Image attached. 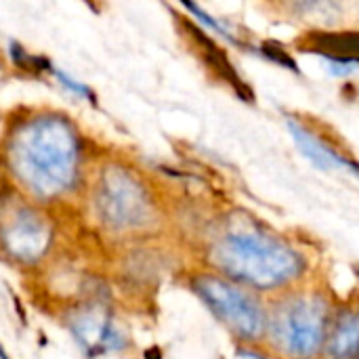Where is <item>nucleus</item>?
I'll use <instances>...</instances> for the list:
<instances>
[{
    "mask_svg": "<svg viewBox=\"0 0 359 359\" xmlns=\"http://www.w3.org/2000/svg\"><path fill=\"white\" fill-rule=\"evenodd\" d=\"M69 330L74 332V339L80 343V347L88 351V355L120 349L124 341L114 318L97 307L80 309L76 316H72Z\"/></svg>",
    "mask_w": 359,
    "mask_h": 359,
    "instance_id": "0eeeda50",
    "label": "nucleus"
},
{
    "mask_svg": "<svg viewBox=\"0 0 359 359\" xmlns=\"http://www.w3.org/2000/svg\"><path fill=\"white\" fill-rule=\"evenodd\" d=\"M0 359H8V358H6V353H4V349H2V347H0Z\"/></svg>",
    "mask_w": 359,
    "mask_h": 359,
    "instance_id": "9d476101",
    "label": "nucleus"
},
{
    "mask_svg": "<svg viewBox=\"0 0 359 359\" xmlns=\"http://www.w3.org/2000/svg\"><path fill=\"white\" fill-rule=\"evenodd\" d=\"M267 330L276 349L290 359H313L326 343L328 303L313 292L284 299L269 316Z\"/></svg>",
    "mask_w": 359,
    "mask_h": 359,
    "instance_id": "7ed1b4c3",
    "label": "nucleus"
},
{
    "mask_svg": "<svg viewBox=\"0 0 359 359\" xmlns=\"http://www.w3.org/2000/svg\"><path fill=\"white\" fill-rule=\"evenodd\" d=\"M217 267L240 286L280 290L305 273L303 255L284 240L257 227H240L223 233L215 246Z\"/></svg>",
    "mask_w": 359,
    "mask_h": 359,
    "instance_id": "f03ea898",
    "label": "nucleus"
},
{
    "mask_svg": "<svg viewBox=\"0 0 359 359\" xmlns=\"http://www.w3.org/2000/svg\"><path fill=\"white\" fill-rule=\"evenodd\" d=\"M99 210L114 227H137L147 221L149 198L124 170H109L99 183Z\"/></svg>",
    "mask_w": 359,
    "mask_h": 359,
    "instance_id": "39448f33",
    "label": "nucleus"
},
{
    "mask_svg": "<svg viewBox=\"0 0 359 359\" xmlns=\"http://www.w3.org/2000/svg\"><path fill=\"white\" fill-rule=\"evenodd\" d=\"M326 359L359 358V309H345L326 334Z\"/></svg>",
    "mask_w": 359,
    "mask_h": 359,
    "instance_id": "1a4fd4ad",
    "label": "nucleus"
},
{
    "mask_svg": "<svg viewBox=\"0 0 359 359\" xmlns=\"http://www.w3.org/2000/svg\"><path fill=\"white\" fill-rule=\"evenodd\" d=\"M8 156L25 189L40 198H55L67 191L78 175L80 141L69 122L36 116L15 130Z\"/></svg>",
    "mask_w": 359,
    "mask_h": 359,
    "instance_id": "f257e3e1",
    "label": "nucleus"
},
{
    "mask_svg": "<svg viewBox=\"0 0 359 359\" xmlns=\"http://www.w3.org/2000/svg\"><path fill=\"white\" fill-rule=\"evenodd\" d=\"M0 227V242L8 255L21 261H34L48 248L50 231L32 210H15Z\"/></svg>",
    "mask_w": 359,
    "mask_h": 359,
    "instance_id": "423d86ee",
    "label": "nucleus"
},
{
    "mask_svg": "<svg viewBox=\"0 0 359 359\" xmlns=\"http://www.w3.org/2000/svg\"><path fill=\"white\" fill-rule=\"evenodd\" d=\"M286 126H288V133L292 135L294 143L301 147L303 156L309 158L318 168L345 172V175H351V177L359 179V164L355 160H351L343 151L334 149L332 145H328L324 139L316 137L309 128H305L301 122H297L292 118L286 120Z\"/></svg>",
    "mask_w": 359,
    "mask_h": 359,
    "instance_id": "6e6552de",
    "label": "nucleus"
},
{
    "mask_svg": "<svg viewBox=\"0 0 359 359\" xmlns=\"http://www.w3.org/2000/svg\"><path fill=\"white\" fill-rule=\"evenodd\" d=\"M194 290L238 339L252 343L267 332L269 316L246 288L217 276H200L194 282Z\"/></svg>",
    "mask_w": 359,
    "mask_h": 359,
    "instance_id": "20e7f679",
    "label": "nucleus"
}]
</instances>
